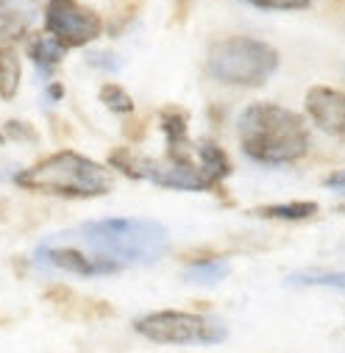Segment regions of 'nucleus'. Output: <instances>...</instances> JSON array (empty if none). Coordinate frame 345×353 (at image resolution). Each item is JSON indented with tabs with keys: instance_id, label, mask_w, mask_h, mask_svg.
Masks as SVG:
<instances>
[{
	"instance_id": "412c9836",
	"label": "nucleus",
	"mask_w": 345,
	"mask_h": 353,
	"mask_svg": "<svg viewBox=\"0 0 345 353\" xmlns=\"http://www.w3.org/2000/svg\"><path fill=\"white\" fill-rule=\"evenodd\" d=\"M48 95H50V101H61V95H64L61 83H50V86H48Z\"/></svg>"
},
{
	"instance_id": "9b49d317",
	"label": "nucleus",
	"mask_w": 345,
	"mask_h": 353,
	"mask_svg": "<svg viewBox=\"0 0 345 353\" xmlns=\"http://www.w3.org/2000/svg\"><path fill=\"white\" fill-rule=\"evenodd\" d=\"M256 217L265 220H287V223H301L317 214V203L315 201H293V203H273V206H259L253 209Z\"/></svg>"
},
{
	"instance_id": "4be33fe9",
	"label": "nucleus",
	"mask_w": 345,
	"mask_h": 353,
	"mask_svg": "<svg viewBox=\"0 0 345 353\" xmlns=\"http://www.w3.org/2000/svg\"><path fill=\"white\" fill-rule=\"evenodd\" d=\"M6 217V201H0V220Z\"/></svg>"
},
{
	"instance_id": "9d476101",
	"label": "nucleus",
	"mask_w": 345,
	"mask_h": 353,
	"mask_svg": "<svg viewBox=\"0 0 345 353\" xmlns=\"http://www.w3.org/2000/svg\"><path fill=\"white\" fill-rule=\"evenodd\" d=\"M195 153H198V164H201L204 175L212 181V187L223 184L228 175H231V159H228V153H226L217 142L201 139V142L195 145Z\"/></svg>"
},
{
	"instance_id": "0eeeda50",
	"label": "nucleus",
	"mask_w": 345,
	"mask_h": 353,
	"mask_svg": "<svg viewBox=\"0 0 345 353\" xmlns=\"http://www.w3.org/2000/svg\"><path fill=\"white\" fill-rule=\"evenodd\" d=\"M34 259H37V264H42V268L64 270V273H72V276H81V279L120 273V268H117V264H112V261L86 256V253H81L78 248H61V245H56V242H50V239L37 248Z\"/></svg>"
},
{
	"instance_id": "20e7f679",
	"label": "nucleus",
	"mask_w": 345,
	"mask_h": 353,
	"mask_svg": "<svg viewBox=\"0 0 345 353\" xmlns=\"http://www.w3.org/2000/svg\"><path fill=\"white\" fill-rule=\"evenodd\" d=\"M279 50L253 37H228L209 48L206 72L226 86H262L279 70Z\"/></svg>"
},
{
	"instance_id": "423d86ee",
	"label": "nucleus",
	"mask_w": 345,
	"mask_h": 353,
	"mask_svg": "<svg viewBox=\"0 0 345 353\" xmlns=\"http://www.w3.org/2000/svg\"><path fill=\"white\" fill-rule=\"evenodd\" d=\"M45 31L70 50L95 42L103 31V20L98 12L81 6L78 0H48Z\"/></svg>"
},
{
	"instance_id": "a211bd4d",
	"label": "nucleus",
	"mask_w": 345,
	"mask_h": 353,
	"mask_svg": "<svg viewBox=\"0 0 345 353\" xmlns=\"http://www.w3.org/2000/svg\"><path fill=\"white\" fill-rule=\"evenodd\" d=\"M86 61H90V67H98V70H106V72H117L123 67L120 56L109 53V50H95V53L86 56Z\"/></svg>"
},
{
	"instance_id": "ddd939ff",
	"label": "nucleus",
	"mask_w": 345,
	"mask_h": 353,
	"mask_svg": "<svg viewBox=\"0 0 345 353\" xmlns=\"http://www.w3.org/2000/svg\"><path fill=\"white\" fill-rule=\"evenodd\" d=\"M228 276V261L226 259H204L195 261L184 270V281L201 284V287H215Z\"/></svg>"
},
{
	"instance_id": "b1692460",
	"label": "nucleus",
	"mask_w": 345,
	"mask_h": 353,
	"mask_svg": "<svg viewBox=\"0 0 345 353\" xmlns=\"http://www.w3.org/2000/svg\"><path fill=\"white\" fill-rule=\"evenodd\" d=\"M337 212H342V214H345V203H342V206H339V209H337Z\"/></svg>"
},
{
	"instance_id": "6ab92c4d",
	"label": "nucleus",
	"mask_w": 345,
	"mask_h": 353,
	"mask_svg": "<svg viewBox=\"0 0 345 353\" xmlns=\"http://www.w3.org/2000/svg\"><path fill=\"white\" fill-rule=\"evenodd\" d=\"M6 137L17 139V142H39V134L28 123H20V120H9L6 123Z\"/></svg>"
},
{
	"instance_id": "39448f33",
	"label": "nucleus",
	"mask_w": 345,
	"mask_h": 353,
	"mask_svg": "<svg viewBox=\"0 0 345 353\" xmlns=\"http://www.w3.org/2000/svg\"><path fill=\"white\" fill-rule=\"evenodd\" d=\"M134 331L159 345H217L228 336L220 320L193 314V312H150L134 320Z\"/></svg>"
},
{
	"instance_id": "dca6fc26",
	"label": "nucleus",
	"mask_w": 345,
	"mask_h": 353,
	"mask_svg": "<svg viewBox=\"0 0 345 353\" xmlns=\"http://www.w3.org/2000/svg\"><path fill=\"white\" fill-rule=\"evenodd\" d=\"M98 98H101V103H103L109 112H115V114H131V112H134V98L123 90V86H117V83H103L101 92H98Z\"/></svg>"
},
{
	"instance_id": "f257e3e1",
	"label": "nucleus",
	"mask_w": 345,
	"mask_h": 353,
	"mask_svg": "<svg viewBox=\"0 0 345 353\" xmlns=\"http://www.w3.org/2000/svg\"><path fill=\"white\" fill-rule=\"evenodd\" d=\"M237 139L242 153L256 164H293L309 150V128L301 114L259 101L239 112L237 117Z\"/></svg>"
},
{
	"instance_id": "f3484780",
	"label": "nucleus",
	"mask_w": 345,
	"mask_h": 353,
	"mask_svg": "<svg viewBox=\"0 0 345 353\" xmlns=\"http://www.w3.org/2000/svg\"><path fill=\"white\" fill-rule=\"evenodd\" d=\"M245 3L268 12H298V9H309L312 0H245Z\"/></svg>"
},
{
	"instance_id": "aec40b11",
	"label": "nucleus",
	"mask_w": 345,
	"mask_h": 353,
	"mask_svg": "<svg viewBox=\"0 0 345 353\" xmlns=\"http://www.w3.org/2000/svg\"><path fill=\"white\" fill-rule=\"evenodd\" d=\"M323 187H328V190H334V192H342V195H345V167H342V170H334L331 175H326Z\"/></svg>"
},
{
	"instance_id": "6e6552de",
	"label": "nucleus",
	"mask_w": 345,
	"mask_h": 353,
	"mask_svg": "<svg viewBox=\"0 0 345 353\" xmlns=\"http://www.w3.org/2000/svg\"><path fill=\"white\" fill-rule=\"evenodd\" d=\"M304 103L306 114L323 134L345 142V92L331 90V86H312Z\"/></svg>"
},
{
	"instance_id": "5701e85b",
	"label": "nucleus",
	"mask_w": 345,
	"mask_h": 353,
	"mask_svg": "<svg viewBox=\"0 0 345 353\" xmlns=\"http://www.w3.org/2000/svg\"><path fill=\"white\" fill-rule=\"evenodd\" d=\"M6 142V134H0V145H3Z\"/></svg>"
},
{
	"instance_id": "f8f14e48",
	"label": "nucleus",
	"mask_w": 345,
	"mask_h": 353,
	"mask_svg": "<svg viewBox=\"0 0 345 353\" xmlns=\"http://www.w3.org/2000/svg\"><path fill=\"white\" fill-rule=\"evenodd\" d=\"M64 56H67V48H64L59 39H53L50 34L34 37V39L28 42V59H31L39 70H53Z\"/></svg>"
},
{
	"instance_id": "4468645a",
	"label": "nucleus",
	"mask_w": 345,
	"mask_h": 353,
	"mask_svg": "<svg viewBox=\"0 0 345 353\" xmlns=\"http://www.w3.org/2000/svg\"><path fill=\"white\" fill-rule=\"evenodd\" d=\"M20 56L12 48H0V98L12 101L20 90Z\"/></svg>"
},
{
	"instance_id": "f03ea898",
	"label": "nucleus",
	"mask_w": 345,
	"mask_h": 353,
	"mask_svg": "<svg viewBox=\"0 0 345 353\" xmlns=\"http://www.w3.org/2000/svg\"><path fill=\"white\" fill-rule=\"evenodd\" d=\"M67 236L81 239L95 259L112 261L117 268L131 264H153L170 248V234L161 223L145 217H109L83 223Z\"/></svg>"
},
{
	"instance_id": "1a4fd4ad",
	"label": "nucleus",
	"mask_w": 345,
	"mask_h": 353,
	"mask_svg": "<svg viewBox=\"0 0 345 353\" xmlns=\"http://www.w3.org/2000/svg\"><path fill=\"white\" fill-rule=\"evenodd\" d=\"M161 134L167 139V159H193L195 145L190 142L187 134V114L179 109H164L159 114Z\"/></svg>"
},
{
	"instance_id": "2eb2a0df",
	"label": "nucleus",
	"mask_w": 345,
	"mask_h": 353,
	"mask_svg": "<svg viewBox=\"0 0 345 353\" xmlns=\"http://www.w3.org/2000/svg\"><path fill=\"white\" fill-rule=\"evenodd\" d=\"M31 17L9 3H0V42H17L26 37Z\"/></svg>"
},
{
	"instance_id": "7ed1b4c3",
	"label": "nucleus",
	"mask_w": 345,
	"mask_h": 353,
	"mask_svg": "<svg viewBox=\"0 0 345 353\" xmlns=\"http://www.w3.org/2000/svg\"><path fill=\"white\" fill-rule=\"evenodd\" d=\"M14 184L56 198H101L112 192L115 179L109 167L75 150H59L31 164L28 170H20L14 175Z\"/></svg>"
}]
</instances>
